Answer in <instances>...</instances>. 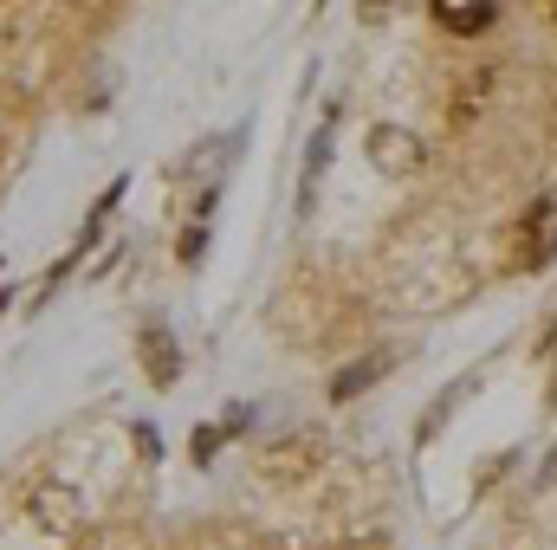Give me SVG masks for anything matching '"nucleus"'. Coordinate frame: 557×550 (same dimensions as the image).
Segmentation results:
<instances>
[{
  "mask_svg": "<svg viewBox=\"0 0 557 550\" xmlns=\"http://www.w3.org/2000/svg\"><path fill=\"white\" fill-rule=\"evenodd\" d=\"M428 13H434V26L454 33V39H473V33H493V26H499V7H486V0H434Z\"/></svg>",
  "mask_w": 557,
  "mask_h": 550,
  "instance_id": "1",
  "label": "nucleus"
},
{
  "mask_svg": "<svg viewBox=\"0 0 557 550\" xmlns=\"http://www.w3.org/2000/svg\"><path fill=\"white\" fill-rule=\"evenodd\" d=\"M370 162L383 175H409V168H421V142L409 130H396V124H376L370 130Z\"/></svg>",
  "mask_w": 557,
  "mask_h": 550,
  "instance_id": "2",
  "label": "nucleus"
},
{
  "mask_svg": "<svg viewBox=\"0 0 557 550\" xmlns=\"http://www.w3.org/2000/svg\"><path fill=\"white\" fill-rule=\"evenodd\" d=\"M519 266H545L557 260V201H539L532 214H525V227H519Z\"/></svg>",
  "mask_w": 557,
  "mask_h": 550,
  "instance_id": "3",
  "label": "nucleus"
},
{
  "mask_svg": "<svg viewBox=\"0 0 557 550\" xmlns=\"http://www.w3.org/2000/svg\"><path fill=\"white\" fill-rule=\"evenodd\" d=\"M389 363H396V357H389V350H376V357H363V363H350V370H337V376H331V396H337V402H350V396H363L370 383H383V376H389Z\"/></svg>",
  "mask_w": 557,
  "mask_h": 550,
  "instance_id": "4",
  "label": "nucleus"
},
{
  "mask_svg": "<svg viewBox=\"0 0 557 550\" xmlns=\"http://www.w3.org/2000/svg\"><path fill=\"white\" fill-rule=\"evenodd\" d=\"M143 363H149V383H162V389L175 383V370H182V363H175V343H169V330H162V324H149V330H143Z\"/></svg>",
  "mask_w": 557,
  "mask_h": 550,
  "instance_id": "5",
  "label": "nucleus"
},
{
  "mask_svg": "<svg viewBox=\"0 0 557 550\" xmlns=\"http://www.w3.org/2000/svg\"><path fill=\"white\" fill-rule=\"evenodd\" d=\"M33 512H39V525H52V532H72V525L85 518V505H72V492H65V486L33 492Z\"/></svg>",
  "mask_w": 557,
  "mask_h": 550,
  "instance_id": "6",
  "label": "nucleus"
},
{
  "mask_svg": "<svg viewBox=\"0 0 557 550\" xmlns=\"http://www.w3.org/2000/svg\"><path fill=\"white\" fill-rule=\"evenodd\" d=\"M201 240H208L201 227H188V234H182V266H195V260H201Z\"/></svg>",
  "mask_w": 557,
  "mask_h": 550,
  "instance_id": "7",
  "label": "nucleus"
}]
</instances>
